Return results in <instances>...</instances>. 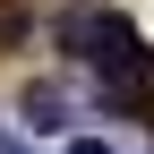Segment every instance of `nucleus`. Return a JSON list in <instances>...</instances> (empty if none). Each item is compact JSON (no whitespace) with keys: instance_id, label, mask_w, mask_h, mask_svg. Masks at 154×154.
I'll use <instances>...</instances> for the list:
<instances>
[{"instance_id":"obj_1","label":"nucleus","mask_w":154,"mask_h":154,"mask_svg":"<svg viewBox=\"0 0 154 154\" xmlns=\"http://www.w3.org/2000/svg\"><path fill=\"white\" fill-rule=\"evenodd\" d=\"M0 154H26V146H17V137H9V128H0Z\"/></svg>"},{"instance_id":"obj_2","label":"nucleus","mask_w":154,"mask_h":154,"mask_svg":"<svg viewBox=\"0 0 154 154\" xmlns=\"http://www.w3.org/2000/svg\"><path fill=\"white\" fill-rule=\"evenodd\" d=\"M69 154H103V146H69Z\"/></svg>"}]
</instances>
